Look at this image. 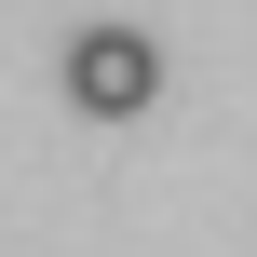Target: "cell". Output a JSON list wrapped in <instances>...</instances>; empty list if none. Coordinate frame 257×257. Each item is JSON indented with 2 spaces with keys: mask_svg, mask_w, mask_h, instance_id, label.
<instances>
[{
  "mask_svg": "<svg viewBox=\"0 0 257 257\" xmlns=\"http://www.w3.org/2000/svg\"><path fill=\"white\" fill-rule=\"evenodd\" d=\"M149 95H163L149 27H81V41H68V108H81V122H136Z\"/></svg>",
  "mask_w": 257,
  "mask_h": 257,
  "instance_id": "obj_1",
  "label": "cell"
}]
</instances>
